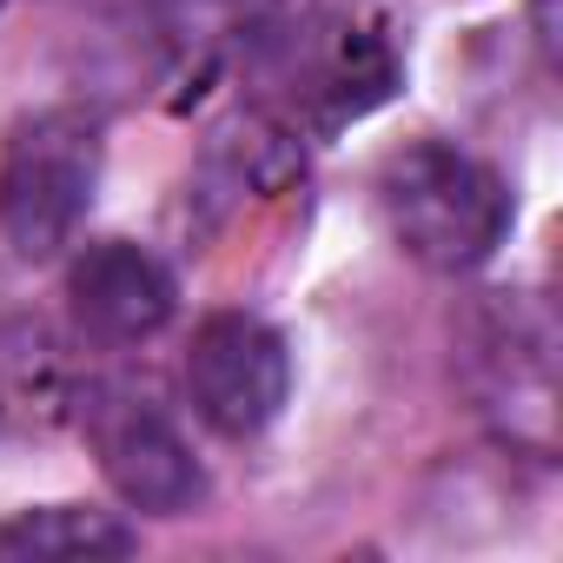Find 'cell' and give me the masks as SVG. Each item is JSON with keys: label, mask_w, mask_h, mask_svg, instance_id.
I'll list each match as a JSON object with an SVG mask.
<instances>
[{"label": "cell", "mask_w": 563, "mask_h": 563, "mask_svg": "<svg viewBox=\"0 0 563 563\" xmlns=\"http://www.w3.org/2000/svg\"><path fill=\"white\" fill-rule=\"evenodd\" d=\"M378 212L391 239L431 272H471L510 232L504 179L451 140H418L391 153L378 173Z\"/></svg>", "instance_id": "obj_1"}, {"label": "cell", "mask_w": 563, "mask_h": 563, "mask_svg": "<svg viewBox=\"0 0 563 563\" xmlns=\"http://www.w3.org/2000/svg\"><path fill=\"white\" fill-rule=\"evenodd\" d=\"M100 186V120L80 107H47L0 146V239L21 258H54L87 225Z\"/></svg>", "instance_id": "obj_2"}, {"label": "cell", "mask_w": 563, "mask_h": 563, "mask_svg": "<svg viewBox=\"0 0 563 563\" xmlns=\"http://www.w3.org/2000/svg\"><path fill=\"white\" fill-rule=\"evenodd\" d=\"M550 319L523 306L517 292H490L464 319V385L490 431L523 451H550L556 424V352H550Z\"/></svg>", "instance_id": "obj_3"}, {"label": "cell", "mask_w": 563, "mask_h": 563, "mask_svg": "<svg viewBox=\"0 0 563 563\" xmlns=\"http://www.w3.org/2000/svg\"><path fill=\"white\" fill-rule=\"evenodd\" d=\"M80 418H87V438L100 451V471L107 484L133 504V510H153V517H186L199 497H206V464L192 457L186 431L133 385H87L80 398Z\"/></svg>", "instance_id": "obj_4"}, {"label": "cell", "mask_w": 563, "mask_h": 563, "mask_svg": "<svg viewBox=\"0 0 563 563\" xmlns=\"http://www.w3.org/2000/svg\"><path fill=\"white\" fill-rule=\"evenodd\" d=\"M292 391V358L265 319L212 312L186 352V398L219 438H258Z\"/></svg>", "instance_id": "obj_5"}, {"label": "cell", "mask_w": 563, "mask_h": 563, "mask_svg": "<svg viewBox=\"0 0 563 563\" xmlns=\"http://www.w3.org/2000/svg\"><path fill=\"white\" fill-rule=\"evenodd\" d=\"M398 80V60L365 21H306L278 41V87L312 126H345L372 113Z\"/></svg>", "instance_id": "obj_6"}, {"label": "cell", "mask_w": 563, "mask_h": 563, "mask_svg": "<svg viewBox=\"0 0 563 563\" xmlns=\"http://www.w3.org/2000/svg\"><path fill=\"white\" fill-rule=\"evenodd\" d=\"M67 306H74L80 339H93V345H140V339H153L173 319L179 286H173V272L146 245L100 239L67 272Z\"/></svg>", "instance_id": "obj_7"}, {"label": "cell", "mask_w": 563, "mask_h": 563, "mask_svg": "<svg viewBox=\"0 0 563 563\" xmlns=\"http://www.w3.org/2000/svg\"><path fill=\"white\" fill-rule=\"evenodd\" d=\"M80 398L60 339L41 319H0V451L47 438Z\"/></svg>", "instance_id": "obj_8"}, {"label": "cell", "mask_w": 563, "mask_h": 563, "mask_svg": "<svg viewBox=\"0 0 563 563\" xmlns=\"http://www.w3.org/2000/svg\"><path fill=\"white\" fill-rule=\"evenodd\" d=\"M140 530L87 504H47V510H21L14 523H0V550L14 556H126Z\"/></svg>", "instance_id": "obj_9"}]
</instances>
